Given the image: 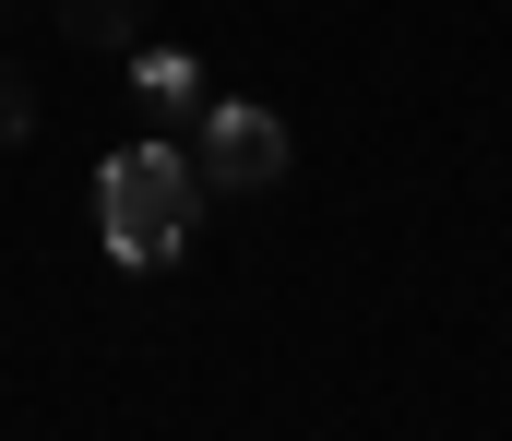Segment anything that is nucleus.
I'll list each match as a JSON object with an SVG mask.
<instances>
[{
    "mask_svg": "<svg viewBox=\"0 0 512 441\" xmlns=\"http://www.w3.org/2000/svg\"><path fill=\"white\" fill-rule=\"evenodd\" d=\"M203 179L179 167V155H120V179H96V227L120 239V263L131 275H167L179 263V239L203 227Z\"/></svg>",
    "mask_w": 512,
    "mask_h": 441,
    "instance_id": "f257e3e1",
    "label": "nucleus"
},
{
    "mask_svg": "<svg viewBox=\"0 0 512 441\" xmlns=\"http://www.w3.org/2000/svg\"><path fill=\"white\" fill-rule=\"evenodd\" d=\"M12 12H24V0H0V36H12Z\"/></svg>",
    "mask_w": 512,
    "mask_h": 441,
    "instance_id": "423d86ee",
    "label": "nucleus"
},
{
    "mask_svg": "<svg viewBox=\"0 0 512 441\" xmlns=\"http://www.w3.org/2000/svg\"><path fill=\"white\" fill-rule=\"evenodd\" d=\"M0 72H12V60H0Z\"/></svg>",
    "mask_w": 512,
    "mask_h": 441,
    "instance_id": "0eeeda50",
    "label": "nucleus"
},
{
    "mask_svg": "<svg viewBox=\"0 0 512 441\" xmlns=\"http://www.w3.org/2000/svg\"><path fill=\"white\" fill-rule=\"evenodd\" d=\"M298 167V144H286V120H262V108H215V132H203V191H274Z\"/></svg>",
    "mask_w": 512,
    "mask_h": 441,
    "instance_id": "f03ea898",
    "label": "nucleus"
},
{
    "mask_svg": "<svg viewBox=\"0 0 512 441\" xmlns=\"http://www.w3.org/2000/svg\"><path fill=\"white\" fill-rule=\"evenodd\" d=\"M143 12H155V0H48V24H60L72 48H96V60H131V48H143Z\"/></svg>",
    "mask_w": 512,
    "mask_h": 441,
    "instance_id": "7ed1b4c3",
    "label": "nucleus"
},
{
    "mask_svg": "<svg viewBox=\"0 0 512 441\" xmlns=\"http://www.w3.org/2000/svg\"><path fill=\"white\" fill-rule=\"evenodd\" d=\"M0 144H36V84L0 72Z\"/></svg>",
    "mask_w": 512,
    "mask_h": 441,
    "instance_id": "39448f33",
    "label": "nucleus"
},
{
    "mask_svg": "<svg viewBox=\"0 0 512 441\" xmlns=\"http://www.w3.org/2000/svg\"><path fill=\"white\" fill-rule=\"evenodd\" d=\"M143 96H155V108H179V96H203V60H143Z\"/></svg>",
    "mask_w": 512,
    "mask_h": 441,
    "instance_id": "20e7f679",
    "label": "nucleus"
}]
</instances>
